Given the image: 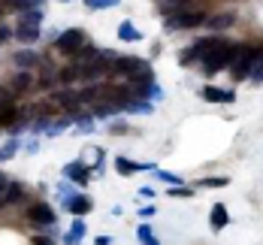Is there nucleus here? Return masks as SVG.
<instances>
[{"instance_id":"nucleus-23","label":"nucleus","mask_w":263,"mask_h":245,"mask_svg":"<svg viewBox=\"0 0 263 245\" xmlns=\"http://www.w3.org/2000/svg\"><path fill=\"white\" fill-rule=\"evenodd\" d=\"M136 236H139L142 245H158V239H155V233H152L148 224H139V227H136Z\"/></svg>"},{"instance_id":"nucleus-31","label":"nucleus","mask_w":263,"mask_h":245,"mask_svg":"<svg viewBox=\"0 0 263 245\" xmlns=\"http://www.w3.org/2000/svg\"><path fill=\"white\" fill-rule=\"evenodd\" d=\"M73 121H76V127H79L82 134H88V130H94V118H91V115H76Z\"/></svg>"},{"instance_id":"nucleus-14","label":"nucleus","mask_w":263,"mask_h":245,"mask_svg":"<svg viewBox=\"0 0 263 245\" xmlns=\"http://www.w3.org/2000/svg\"><path fill=\"white\" fill-rule=\"evenodd\" d=\"M233 22H236L233 12H218V15L206 18V25H209L212 30H227V27H233Z\"/></svg>"},{"instance_id":"nucleus-20","label":"nucleus","mask_w":263,"mask_h":245,"mask_svg":"<svg viewBox=\"0 0 263 245\" xmlns=\"http://www.w3.org/2000/svg\"><path fill=\"white\" fill-rule=\"evenodd\" d=\"M12 61H15V67H25V70H30V67H36V64H40V58H36V54L33 52H15V58H12Z\"/></svg>"},{"instance_id":"nucleus-21","label":"nucleus","mask_w":263,"mask_h":245,"mask_svg":"<svg viewBox=\"0 0 263 245\" xmlns=\"http://www.w3.org/2000/svg\"><path fill=\"white\" fill-rule=\"evenodd\" d=\"M54 100H58V103H61L64 109H76V106L82 103L76 91H73V94H70V91H61V94H54Z\"/></svg>"},{"instance_id":"nucleus-2","label":"nucleus","mask_w":263,"mask_h":245,"mask_svg":"<svg viewBox=\"0 0 263 245\" xmlns=\"http://www.w3.org/2000/svg\"><path fill=\"white\" fill-rule=\"evenodd\" d=\"M233 52H236V46H230V43H218V46L200 61V64H203V76H215V73H221L224 67H230Z\"/></svg>"},{"instance_id":"nucleus-27","label":"nucleus","mask_w":263,"mask_h":245,"mask_svg":"<svg viewBox=\"0 0 263 245\" xmlns=\"http://www.w3.org/2000/svg\"><path fill=\"white\" fill-rule=\"evenodd\" d=\"M184 9V0H163L160 3V12L163 15H173V12H182Z\"/></svg>"},{"instance_id":"nucleus-30","label":"nucleus","mask_w":263,"mask_h":245,"mask_svg":"<svg viewBox=\"0 0 263 245\" xmlns=\"http://www.w3.org/2000/svg\"><path fill=\"white\" fill-rule=\"evenodd\" d=\"M121 0H85V6L88 9H112V6H118Z\"/></svg>"},{"instance_id":"nucleus-13","label":"nucleus","mask_w":263,"mask_h":245,"mask_svg":"<svg viewBox=\"0 0 263 245\" xmlns=\"http://www.w3.org/2000/svg\"><path fill=\"white\" fill-rule=\"evenodd\" d=\"M209 224H212V230H215V233H218V230H224V227L230 224V212H227V206H224V203H215V206H212Z\"/></svg>"},{"instance_id":"nucleus-38","label":"nucleus","mask_w":263,"mask_h":245,"mask_svg":"<svg viewBox=\"0 0 263 245\" xmlns=\"http://www.w3.org/2000/svg\"><path fill=\"white\" fill-rule=\"evenodd\" d=\"M9 36H12V30H9V27H3V25H0V43H3V40H9Z\"/></svg>"},{"instance_id":"nucleus-41","label":"nucleus","mask_w":263,"mask_h":245,"mask_svg":"<svg viewBox=\"0 0 263 245\" xmlns=\"http://www.w3.org/2000/svg\"><path fill=\"white\" fill-rule=\"evenodd\" d=\"M94 245H112V239H109V236H97V242Z\"/></svg>"},{"instance_id":"nucleus-9","label":"nucleus","mask_w":263,"mask_h":245,"mask_svg":"<svg viewBox=\"0 0 263 245\" xmlns=\"http://www.w3.org/2000/svg\"><path fill=\"white\" fill-rule=\"evenodd\" d=\"M64 206H67V212H70L73 218H82V215L91 212V200H88L85 194H73V197H67Z\"/></svg>"},{"instance_id":"nucleus-39","label":"nucleus","mask_w":263,"mask_h":245,"mask_svg":"<svg viewBox=\"0 0 263 245\" xmlns=\"http://www.w3.org/2000/svg\"><path fill=\"white\" fill-rule=\"evenodd\" d=\"M52 82H54V70H52V67H49V73L43 76V85H52Z\"/></svg>"},{"instance_id":"nucleus-18","label":"nucleus","mask_w":263,"mask_h":245,"mask_svg":"<svg viewBox=\"0 0 263 245\" xmlns=\"http://www.w3.org/2000/svg\"><path fill=\"white\" fill-rule=\"evenodd\" d=\"M115 169H118L121 176H136V173L142 169V163H136V161H127V158H115Z\"/></svg>"},{"instance_id":"nucleus-37","label":"nucleus","mask_w":263,"mask_h":245,"mask_svg":"<svg viewBox=\"0 0 263 245\" xmlns=\"http://www.w3.org/2000/svg\"><path fill=\"white\" fill-rule=\"evenodd\" d=\"M139 197H142V200H152V197H155V191H152V188H139Z\"/></svg>"},{"instance_id":"nucleus-11","label":"nucleus","mask_w":263,"mask_h":245,"mask_svg":"<svg viewBox=\"0 0 263 245\" xmlns=\"http://www.w3.org/2000/svg\"><path fill=\"white\" fill-rule=\"evenodd\" d=\"M203 100H209V103H233V100H236V94H233L230 88H215V85H206V88H203Z\"/></svg>"},{"instance_id":"nucleus-1","label":"nucleus","mask_w":263,"mask_h":245,"mask_svg":"<svg viewBox=\"0 0 263 245\" xmlns=\"http://www.w3.org/2000/svg\"><path fill=\"white\" fill-rule=\"evenodd\" d=\"M112 73H121L124 79H130V82H155L152 79V64H145L139 58H118L112 64Z\"/></svg>"},{"instance_id":"nucleus-19","label":"nucleus","mask_w":263,"mask_h":245,"mask_svg":"<svg viewBox=\"0 0 263 245\" xmlns=\"http://www.w3.org/2000/svg\"><path fill=\"white\" fill-rule=\"evenodd\" d=\"M15 36L22 43H36L40 40V27H30V25H18L15 27Z\"/></svg>"},{"instance_id":"nucleus-24","label":"nucleus","mask_w":263,"mask_h":245,"mask_svg":"<svg viewBox=\"0 0 263 245\" xmlns=\"http://www.w3.org/2000/svg\"><path fill=\"white\" fill-rule=\"evenodd\" d=\"M43 0H6V6L9 9H18V12H25V9H36Z\"/></svg>"},{"instance_id":"nucleus-16","label":"nucleus","mask_w":263,"mask_h":245,"mask_svg":"<svg viewBox=\"0 0 263 245\" xmlns=\"http://www.w3.org/2000/svg\"><path fill=\"white\" fill-rule=\"evenodd\" d=\"M118 109H124V112H139V115H152V103L148 100H124V103H118Z\"/></svg>"},{"instance_id":"nucleus-8","label":"nucleus","mask_w":263,"mask_h":245,"mask_svg":"<svg viewBox=\"0 0 263 245\" xmlns=\"http://www.w3.org/2000/svg\"><path fill=\"white\" fill-rule=\"evenodd\" d=\"M94 61H100V46L82 43L79 49L73 52V64H76V67H88V64H94Z\"/></svg>"},{"instance_id":"nucleus-17","label":"nucleus","mask_w":263,"mask_h":245,"mask_svg":"<svg viewBox=\"0 0 263 245\" xmlns=\"http://www.w3.org/2000/svg\"><path fill=\"white\" fill-rule=\"evenodd\" d=\"M118 36H121L124 43H139V40H142V33L133 27V22H121V25H118Z\"/></svg>"},{"instance_id":"nucleus-6","label":"nucleus","mask_w":263,"mask_h":245,"mask_svg":"<svg viewBox=\"0 0 263 245\" xmlns=\"http://www.w3.org/2000/svg\"><path fill=\"white\" fill-rule=\"evenodd\" d=\"M82 43H85V33H82L79 27H70V30H64V33H58V40H54V49L64 54H73L79 49Z\"/></svg>"},{"instance_id":"nucleus-26","label":"nucleus","mask_w":263,"mask_h":245,"mask_svg":"<svg viewBox=\"0 0 263 245\" xmlns=\"http://www.w3.org/2000/svg\"><path fill=\"white\" fill-rule=\"evenodd\" d=\"M15 118H18V109H15V106L0 109V127H9V124H12Z\"/></svg>"},{"instance_id":"nucleus-3","label":"nucleus","mask_w":263,"mask_h":245,"mask_svg":"<svg viewBox=\"0 0 263 245\" xmlns=\"http://www.w3.org/2000/svg\"><path fill=\"white\" fill-rule=\"evenodd\" d=\"M257 49H260V46H236L233 61H230V76H233L236 82H242V79L251 76V64H254Z\"/></svg>"},{"instance_id":"nucleus-5","label":"nucleus","mask_w":263,"mask_h":245,"mask_svg":"<svg viewBox=\"0 0 263 245\" xmlns=\"http://www.w3.org/2000/svg\"><path fill=\"white\" fill-rule=\"evenodd\" d=\"M218 43H221L218 36H206V40H200V43L187 46V52H182V58H179V61H182L184 67H187V64H194V61H203V58H206V54H209Z\"/></svg>"},{"instance_id":"nucleus-22","label":"nucleus","mask_w":263,"mask_h":245,"mask_svg":"<svg viewBox=\"0 0 263 245\" xmlns=\"http://www.w3.org/2000/svg\"><path fill=\"white\" fill-rule=\"evenodd\" d=\"M248 79L263 82V49H257V54H254V64H251V76Z\"/></svg>"},{"instance_id":"nucleus-7","label":"nucleus","mask_w":263,"mask_h":245,"mask_svg":"<svg viewBox=\"0 0 263 245\" xmlns=\"http://www.w3.org/2000/svg\"><path fill=\"white\" fill-rule=\"evenodd\" d=\"M27 218H30V224H36V227H52L54 224V209L49 203H33L30 209H27Z\"/></svg>"},{"instance_id":"nucleus-35","label":"nucleus","mask_w":263,"mask_h":245,"mask_svg":"<svg viewBox=\"0 0 263 245\" xmlns=\"http://www.w3.org/2000/svg\"><path fill=\"white\" fill-rule=\"evenodd\" d=\"M6 106H12V94L9 91H0V109H6Z\"/></svg>"},{"instance_id":"nucleus-43","label":"nucleus","mask_w":263,"mask_h":245,"mask_svg":"<svg viewBox=\"0 0 263 245\" xmlns=\"http://www.w3.org/2000/svg\"><path fill=\"white\" fill-rule=\"evenodd\" d=\"M3 185H6V176H3V173H0V188H3Z\"/></svg>"},{"instance_id":"nucleus-29","label":"nucleus","mask_w":263,"mask_h":245,"mask_svg":"<svg viewBox=\"0 0 263 245\" xmlns=\"http://www.w3.org/2000/svg\"><path fill=\"white\" fill-rule=\"evenodd\" d=\"M227 182H230L227 176H206V179H203L200 185H203V188H224Z\"/></svg>"},{"instance_id":"nucleus-25","label":"nucleus","mask_w":263,"mask_h":245,"mask_svg":"<svg viewBox=\"0 0 263 245\" xmlns=\"http://www.w3.org/2000/svg\"><path fill=\"white\" fill-rule=\"evenodd\" d=\"M18 145H22L18 139H9V142H6V145L0 148V163H3V161H9V158H15V152H18Z\"/></svg>"},{"instance_id":"nucleus-33","label":"nucleus","mask_w":263,"mask_h":245,"mask_svg":"<svg viewBox=\"0 0 263 245\" xmlns=\"http://www.w3.org/2000/svg\"><path fill=\"white\" fill-rule=\"evenodd\" d=\"M155 176H158V179H163L166 185H182V179H179V176H173V173H163V169H155Z\"/></svg>"},{"instance_id":"nucleus-32","label":"nucleus","mask_w":263,"mask_h":245,"mask_svg":"<svg viewBox=\"0 0 263 245\" xmlns=\"http://www.w3.org/2000/svg\"><path fill=\"white\" fill-rule=\"evenodd\" d=\"M30 82H33V79H30V73L25 70V73H15L12 85H15V91H25V88H30Z\"/></svg>"},{"instance_id":"nucleus-28","label":"nucleus","mask_w":263,"mask_h":245,"mask_svg":"<svg viewBox=\"0 0 263 245\" xmlns=\"http://www.w3.org/2000/svg\"><path fill=\"white\" fill-rule=\"evenodd\" d=\"M61 79H64V82H76V79H82V67H76V64L64 67V70H61Z\"/></svg>"},{"instance_id":"nucleus-4","label":"nucleus","mask_w":263,"mask_h":245,"mask_svg":"<svg viewBox=\"0 0 263 245\" xmlns=\"http://www.w3.org/2000/svg\"><path fill=\"white\" fill-rule=\"evenodd\" d=\"M203 22H206V15L200 9H182V12L166 15V30H187V27H197Z\"/></svg>"},{"instance_id":"nucleus-12","label":"nucleus","mask_w":263,"mask_h":245,"mask_svg":"<svg viewBox=\"0 0 263 245\" xmlns=\"http://www.w3.org/2000/svg\"><path fill=\"white\" fill-rule=\"evenodd\" d=\"M25 200V188L18 182H6L0 188V206H9V203H22Z\"/></svg>"},{"instance_id":"nucleus-36","label":"nucleus","mask_w":263,"mask_h":245,"mask_svg":"<svg viewBox=\"0 0 263 245\" xmlns=\"http://www.w3.org/2000/svg\"><path fill=\"white\" fill-rule=\"evenodd\" d=\"M36 152H40V142H36V139H30V142H27V155H36Z\"/></svg>"},{"instance_id":"nucleus-10","label":"nucleus","mask_w":263,"mask_h":245,"mask_svg":"<svg viewBox=\"0 0 263 245\" xmlns=\"http://www.w3.org/2000/svg\"><path fill=\"white\" fill-rule=\"evenodd\" d=\"M64 179H70V182H76V185H88V179H91V173H88V166L82 161H73L64 166Z\"/></svg>"},{"instance_id":"nucleus-40","label":"nucleus","mask_w":263,"mask_h":245,"mask_svg":"<svg viewBox=\"0 0 263 245\" xmlns=\"http://www.w3.org/2000/svg\"><path fill=\"white\" fill-rule=\"evenodd\" d=\"M152 215H155V206H145V209L139 212V218H152Z\"/></svg>"},{"instance_id":"nucleus-34","label":"nucleus","mask_w":263,"mask_h":245,"mask_svg":"<svg viewBox=\"0 0 263 245\" xmlns=\"http://www.w3.org/2000/svg\"><path fill=\"white\" fill-rule=\"evenodd\" d=\"M170 197H194V191L184 188V185H173L170 188Z\"/></svg>"},{"instance_id":"nucleus-15","label":"nucleus","mask_w":263,"mask_h":245,"mask_svg":"<svg viewBox=\"0 0 263 245\" xmlns=\"http://www.w3.org/2000/svg\"><path fill=\"white\" fill-rule=\"evenodd\" d=\"M82 239H85V221H73V227L67 230V236H64V242L67 245H82Z\"/></svg>"},{"instance_id":"nucleus-42","label":"nucleus","mask_w":263,"mask_h":245,"mask_svg":"<svg viewBox=\"0 0 263 245\" xmlns=\"http://www.w3.org/2000/svg\"><path fill=\"white\" fill-rule=\"evenodd\" d=\"M33 245H52V242H49L46 236H40V239H33Z\"/></svg>"}]
</instances>
